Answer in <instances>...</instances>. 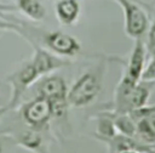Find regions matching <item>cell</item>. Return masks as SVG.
<instances>
[{
	"label": "cell",
	"mask_w": 155,
	"mask_h": 153,
	"mask_svg": "<svg viewBox=\"0 0 155 153\" xmlns=\"http://www.w3.org/2000/svg\"><path fill=\"white\" fill-rule=\"evenodd\" d=\"M153 83L138 81L132 83L131 80L121 76L114 91L113 110L114 113H130L133 109L147 106L148 100L151 95Z\"/></svg>",
	"instance_id": "6da1fadb"
},
{
	"label": "cell",
	"mask_w": 155,
	"mask_h": 153,
	"mask_svg": "<svg viewBox=\"0 0 155 153\" xmlns=\"http://www.w3.org/2000/svg\"><path fill=\"white\" fill-rule=\"evenodd\" d=\"M40 44L50 52L62 58H74L81 52L80 41L62 30H48L42 32L40 36Z\"/></svg>",
	"instance_id": "8992f818"
},
{
	"label": "cell",
	"mask_w": 155,
	"mask_h": 153,
	"mask_svg": "<svg viewBox=\"0 0 155 153\" xmlns=\"http://www.w3.org/2000/svg\"><path fill=\"white\" fill-rule=\"evenodd\" d=\"M103 142L107 146L108 153H121L125 151H137L139 153H149L153 147L155 146H148L138 141L136 137L125 136L121 134H116L115 136L110 138H101L98 140Z\"/></svg>",
	"instance_id": "30bf717a"
},
{
	"label": "cell",
	"mask_w": 155,
	"mask_h": 153,
	"mask_svg": "<svg viewBox=\"0 0 155 153\" xmlns=\"http://www.w3.org/2000/svg\"><path fill=\"white\" fill-rule=\"evenodd\" d=\"M117 134L116 127L114 125V120L110 112H102L97 117V129L93 135L94 138H110Z\"/></svg>",
	"instance_id": "9a60e30c"
},
{
	"label": "cell",
	"mask_w": 155,
	"mask_h": 153,
	"mask_svg": "<svg viewBox=\"0 0 155 153\" xmlns=\"http://www.w3.org/2000/svg\"><path fill=\"white\" fill-rule=\"evenodd\" d=\"M16 10L33 22H41L46 17V8L40 0H16Z\"/></svg>",
	"instance_id": "5bb4252c"
},
{
	"label": "cell",
	"mask_w": 155,
	"mask_h": 153,
	"mask_svg": "<svg viewBox=\"0 0 155 153\" xmlns=\"http://www.w3.org/2000/svg\"><path fill=\"white\" fill-rule=\"evenodd\" d=\"M124 13V30L131 39L143 38L150 27V18L147 11L134 0H114Z\"/></svg>",
	"instance_id": "3957f363"
},
{
	"label": "cell",
	"mask_w": 155,
	"mask_h": 153,
	"mask_svg": "<svg viewBox=\"0 0 155 153\" xmlns=\"http://www.w3.org/2000/svg\"><path fill=\"white\" fill-rule=\"evenodd\" d=\"M30 45L33 46V56H31L30 61L35 66V68L38 69V72L40 73L41 76L51 74L52 72L61 69L70 63L69 59L62 58V57L50 52L48 50L38 45L36 42H30Z\"/></svg>",
	"instance_id": "ba28073f"
},
{
	"label": "cell",
	"mask_w": 155,
	"mask_h": 153,
	"mask_svg": "<svg viewBox=\"0 0 155 153\" xmlns=\"http://www.w3.org/2000/svg\"><path fill=\"white\" fill-rule=\"evenodd\" d=\"M11 12V11H16V6L13 5H7V4H2L0 2V12Z\"/></svg>",
	"instance_id": "ffe728a7"
},
{
	"label": "cell",
	"mask_w": 155,
	"mask_h": 153,
	"mask_svg": "<svg viewBox=\"0 0 155 153\" xmlns=\"http://www.w3.org/2000/svg\"><path fill=\"white\" fill-rule=\"evenodd\" d=\"M121 153H139L137 151H125V152H121Z\"/></svg>",
	"instance_id": "7402d4cb"
},
{
	"label": "cell",
	"mask_w": 155,
	"mask_h": 153,
	"mask_svg": "<svg viewBox=\"0 0 155 153\" xmlns=\"http://www.w3.org/2000/svg\"><path fill=\"white\" fill-rule=\"evenodd\" d=\"M147 44L143 38L134 39V45L132 51L128 56V59L125 64V69L121 76L131 80L132 83L140 81V76L143 69L145 67V58H147Z\"/></svg>",
	"instance_id": "9c48e42d"
},
{
	"label": "cell",
	"mask_w": 155,
	"mask_h": 153,
	"mask_svg": "<svg viewBox=\"0 0 155 153\" xmlns=\"http://www.w3.org/2000/svg\"><path fill=\"white\" fill-rule=\"evenodd\" d=\"M110 113H111L114 125L116 127L117 134L134 137V135H136V121L130 117V114L128 113H114V112H110Z\"/></svg>",
	"instance_id": "2e32d148"
},
{
	"label": "cell",
	"mask_w": 155,
	"mask_h": 153,
	"mask_svg": "<svg viewBox=\"0 0 155 153\" xmlns=\"http://www.w3.org/2000/svg\"><path fill=\"white\" fill-rule=\"evenodd\" d=\"M140 80L143 81H149V83H154L155 81V52L151 53V58L149 59L148 64L144 67Z\"/></svg>",
	"instance_id": "ac0fdd59"
},
{
	"label": "cell",
	"mask_w": 155,
	"mask_h": 153,
	"mask_svg": "<svg viewBox=\"0 0 155 153\" xmlns=\"http://www.w3.org/2000/svg\"><path fill=\"white\" fill-rule=\"evenodd\" d=\"M8 110V107L5 104V106H0V121H1V118L4 117V114Z\"/></svg>",
	"instance_id": "44dd1931"
},
{
	"label": "cell",
	"mask_w": 155,
	"mask_h": 153,
	"mask_svg": "<svg viewBox=\"0 0 155 153\" xmlns=\"http://www.w3.org/2000/svg\"><path fill=\"white\" fill-rule=\"evenodd\" d=\"M103 74L104 67L102 64L84 72L68 89L67 98L69 106L82 108L94 102L102 91Z\"/></svg>",
	"instance_id": "7a4b0ae2"
},
{
	"label": "cell",
	"mask_w": 155,
	"mask_h": 153,
	"mask_svg": "<svg viewBox=\"0 0 155 153\" xmlns=\"http://www.w3.org/2000/svg\"><path fill=\"white\" fill-rule=\"evenodd\" d=\"M1 32H15L19 36L24 38V27H23V23H18V22H15V21L8 19L7 17H5L2 15V12H0V33Z\"/></svg>",
	"instance_id": "e0dca14e"
},
{
	"label": "cell",
	"mask_w": 155,
	"mask_h": 153,
	"mask_svg": "<svg viewBox=\"0 0 155 153\" xmlns=\"http://www.w3.org/2000/svg\"><path fill=\"white\" fill-rule=\"evenodd\" d=\"M54 15L61 25H74L80 17L81 5L79 0H54Z\"/></svg>",
	"instance_id": "7c38bea8"
},
{
	"label": "cell",
	"mask_w": 155,
	"mask_h": 153,
	"mask_svg": "<svg viewBox=\"0 0 155 153\" xmlns=\"http://www.w3.org/2000/svg\"><path fill=\"white\" fill-rule=\"evenodd\" d=\"M40 78V73L38 72V69L35 68L30 59L24 62L17 70L10 74L6 78V83L11 87V96L6 104L8 109H16L19 106V102L25 91L31 85H34Z\"/></svg>",
	"instance_id": "277c9868"
},
{
	"label": "cell",
	"mask_w": 155,
	"mask_h": 153,
	"mask_svg": "<svg viewBox=\"0 0 155 153\" xmlns=\"http://www.w3.org/2000/svg\"><path fill=\"white\" fill-rule=\"evenodd\" d=\"M19 114L23 123L28 127L44 132L48 131L52 114L50 102L45 97L36 95V97H34L33 100L23 103L21 106Z\"/></svg>",
	"instance_id": "5b68a950"
},
{
	"label": "cell",
	"mask_w": 155,
	"mask_h": 153,
	"mask_svg": "<svg viewBox=\"0 0 155 153\" xmlns=\"http://www.w3.org/2000/svg\"><path fill=\"white\" fill-rule=\"evenodd\" d=\"M44 134H45L44 131L28 127V130H24L17 134L15 136V141L17 146L31 153H50Z\"/></svg>",
	"instance_id": "8fae6325"
},
{
	"label": "cell",
	"mask_w": 155,
	"mask_h": 153,
	"mask_svg": "<svg viewBox=\"0 0 155 153\" xmlns=\"http://www.w3.org/2000/svg\"><path fill=\"white\" fill-rule=\"evenodd\" d=\"M147 49L150 52L155 51V22L150 23V27L148 29V45Z\"/></svg>",
	"instance_id": "d6986e66"
},
{
	"label": "cell",
	"mask_w": 155,
	"mask_h": 153,
	"mask_svg": "<svg viewBox=\"0 0 155 153\" xmlns=\"http://www.w3.org/2000/svg\"><path fill=\"white\" fill-rule=\"evenodd\" d=\"M149 153H155V147H153V148H151V151H150Z\"/></svg>",
	"instance_id": "603a6c76"
},
{
	"label": "cell",
	"mask_w": 155,
	"mask_h": 153,
	"mask_svg": "<svg viewBox=\"0 0 155 153\" xmlns=\"http://www.w3.org/2000/svg\"><path fill=\"white\" fill-rule=\"evenodd\" d=\"M134 137L144 144L155 146V112L136 121Z\"/></svg>",
	"instance_id": "4fadbf2b"
},
{
	"label": "cell",
	"mask_w": 155,
	"mask_h": 153,
	"mask_svg": "<svg viewBox=\"0 0 155 153\" xmlns=\"http://www.w3.org/2000/svg\"><path fill=\"white\" fill-rule=\"evenodd\" d=\"M68 89L69 87L65 79L57 74L44 75L35 83L36 95L45 97L50 102L58 100H68Z\"/></svg>",
	"instance_id": "52a82bcc"
},
{
	"label": "cell",
	"mask_w": 155,
	"mask_h": 153,
	"mask_svg": "<svg viewBox=\"0 0 155 153\" xmlns=\"http://www.w3.org/2000/svg\"><path fill=\"white\" fill-rule=\"evenodd\" d=\"M154 52H155V51H154ZM151 53H153V52H151Z\"/></svg>",
	"instance_id": "d4e9b609"
},
{
	"label": "cell",
	"mask_w": 155,
	"mask_h": 153,
	"mask_svg": "<svg viewBox=\"0 0 155 153\" xmlns=\"http://www.w3.org/2000/svg\"><path fill=\"white\" fill-rule=\"evenodd\" d=\"M0 153H2V146H1V143H0Z\"/></svg>",
	"instance_id": "cb8c5ba5"
}]
</instances>
